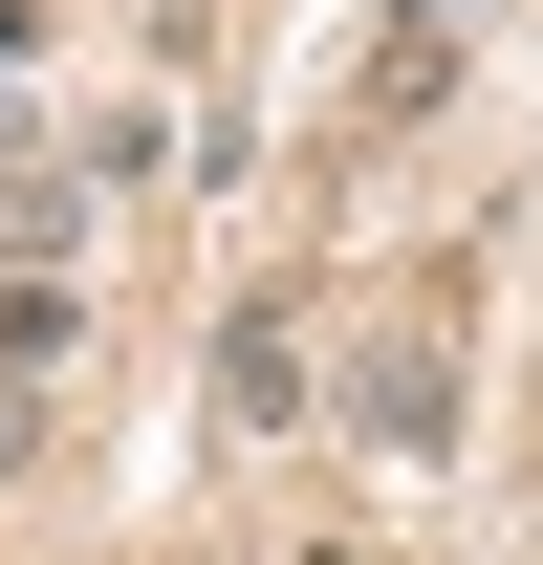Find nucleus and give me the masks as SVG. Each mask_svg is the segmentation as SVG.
Masks as SVG:
<instances>
[{"instance_id":"obj_6","label":"nucleus","mask_w":543,"mask_h":565,"mask_svg":"<svg viewBox=\"0 0 543 565\" xmlns=\"http://www.w3.org/2000/svg\"><path fill=\"white\" fill-rule=\"evenodd\" d=\"M305 565H370V544H305Z\"/></svg>"},{"instance_id":"obj_4","label":"nucleus","mask_w":543,"mask_h":565,"mask_svg":"<svg viewBox=\"0 0 543 565\" xmlns=\"http://www.w3.org/2000/svg\"><path fill=\"white\" fill-rule=\"evenodd\" d=\"M87 370V262H0V392H66Z\"/></svg>"},{"instance_id":"obj_1","label":"nucleus","mask_w":543,"mask_h":565,"mask_svg":"<svg viewBox=\"0 0 543 565\" xmlns=\"http://www.w3.org/2000/svg\"><path fill=\"white\" fill-rule=\"evenodd\" d=\"M370 457H457V414H478V262H413L370 327H348V392H327Z\"/></svg>"},{"instance_id":"obj_5","label":"nucleus","mask_w":543,"mask_h":565,"mask_svg":"<svg viewBox=\"0 0 543 565\" xmlns=\"http://www.w3.org/2000/svg\"><path fill=\"white\" fill-rule=\"evenodd\" d=\"M0 66H22V87H44V0H0Z\"/></svg>"},{"instance_id":"obj_2","label":"nucleus","mask_w":543,"mask_h":565,"mask_svg":"<svg viewBox=\"0 0 543 565\" xmlns=\"http://www.w3.org/2000/svg\"><path fill=\"white\" fill-rule=\"evenodd\" d=\"M196 392H217V435H239V457H262V435H327V282H305V262H262L239 305H217Z\"/></svg>"},{"instance_id":"obj_3","label":"nucleus","mask_w":543,"mask_h":565,"mask_svg":"<svg viewBox=\"0 0 543 565\" xmlns=\"http://www.w3.org/2000/svg\"><path fill=\"white\" fill-rule=\"evenodd\" d=\"M457 22H478V0H392V44L348 66V131H413V109H457V66H478Z\"/></svg>"}]
</instances>
